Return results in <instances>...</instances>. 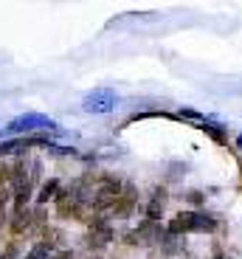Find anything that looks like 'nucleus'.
I'll return each mask as SVG.
<instances>
[{
	"mask_svg": "<svg viewBox=\"0 0 242 259\" xmlns=\"http://www.w3.org/2000/svg\"><path fill=\"white\" fill-rule=\"evenodd\" d=\"M217 220L209 217V214H200V211H180L177 217H172L166 231L169 234H186V231H214Z\"/></svg>",
	"mask_w": 242,
	"mask_h": 259,
	"instance_id": "f257e3e1",
	"label": "nucleus"
},
{
	"mask_svg": "<svg viewBox=\"0 0 242 259\" xmlns=\"http://www.w3.org/2000/svg\"><path fill=\"white\" fill-rule=\"evenodd\" d=\"M9 133H37V130H57V121L42 113H26V116H17L9 124Z\"/></svg>",
	"mask_w": 242,
	"mask_h": 259,
	"instance_id": "f03ea898",
	"label": "nucleus"
},
{
	"mask_svg": "<svg viewBox=\"0 0 242 259\" xmlns=\"http://www.w3.org/2000/svg\"><path fill=\"white\" fill-rule=\"evenodd\" d=\"M121 183L118 181H113V178H105V183L93 192V197H90V206L96 208V211H102V208H110V206H116V200H118V194H121Z\"/></svg>",
	"mask_w": 242,
	"mask_h": 259,
	"instance_id": "7ed1b4c3",
	"label": "nucleus"
},
{
	"mask_svg": "<svg viewBox=\"0 0 242 259\" xmlns=\"http://www.w3.org/2000/svg\"><path fill=\"white\" fill-rule=\"evenodd\" d=\"M82 107H85L87 113H110L113 107H116V93L107 91V88L93 91V93H87V96H85Z\"/></svg>",
	"mask_w": 242,
	"mask_h": 259,
	"instance_id": "20e7f679",
	"label": "nucleus"
},
{
	"mask_svg": "<svg viewBox=\"0 0 242 259\" xmlns=\"http://www.w3.org/2000/svg\"><path fill=\"white\" fill-rule=\"evenodd\" d=\"M113 240V228L105 217H93L90 220V231H87V245L90 248H105Z\"/></svg>",
	"mask_w": 242,
	"mask_h": 259,
	"instance_id": "39448f33",
	"label": "nucleus"
},
{
	"mask_svg": "<svg viewBox=\"0 0 242 259\" xmlns=\"http://www.w3.org/2000/svg\"><path fill=\"white\" fill-rule=\"evenodd\" d=\"M161 234H164V228H158L155 223L147 220L141 228H135V231L127 234V242H130V245H150V242L161 240Z\"/></svg>",
	"mask_w": 242,
	"mask_h": 259,
	"instance_id": "423d86ee",
	"label": "nucleus"
},
{
	"mask_svg": "<svg viewBox=\"0 0 242 259\" xmlns=\"http://www.w3.org/2000/svg\"><path fill=\"white\" fill-rule=\"evenodd\" d=\"M138 203V194H135V186L132 183H124V189H121V194H118L116 206H113V211H116V217H130L132 208H135Z\"/></svg>",
	"mask_w": 242,
	"mask_h": 259,
	"instance_id": "0eeeda50",
	"label": "nucleus"
},
{
	"mask_svg": "<svg viewBox=\"0 0 242 259\" xmlns=\"http://www.w3.org/2000/svg\"><path fill=\"white\" fill-rule=\"evenodd\" d=\"M164 206H166V192L164 189H155L150 197V203H147V220L155 223L161 214H164Z\"/></svg>",
	"mask_w": 242,
	"mask_h": 259,
	"instance_id": "6e6552de",
	"label": "nucleus"
},
{
	"mask_svg": "<svg viewBox=\"0 0 242 259\" xmlns=\"http://www.w3.org/2000/svg\"><path fill=\"white\" fill-rule=\"evenodd\" d=\"M31 220H34V214L28 211V208H17V214H14V220H12V231L23 234L28 226H31Z\"/></svg>",
	"mask_w": 242,
	"mask_h": 259,
	"instance_id": "1a4fd4ad",
	"label": "nucleus"
},
{
	"mask_svg": "<svg viewBox=\"0 0 242 259\" xmlns=\"http://www.w3.org/2000/svg\"><path fill=\"white\" fill-rule=\"evenodd\" d=\"M26 149V141L23 138H9V141H0V158L12 155V152H23Z\"/></svg>",
	"mask_w": 242,
	"mask_h": 259,
	"instance_id": "9d476101",
	"label": "nucleus"
},
{
	"mask_svg": "<svg viewBox=\"0 0 242 259\" xmlns=\"http://www.w3.org/2000/svg\"><path fill=\"white\" fill-rule=\"evenodd\" d=\"M26 259H51V242H37V245L26 253Z\"/></svg>",
	"mask_w": 242,
	"mask_h": 259,
	"instance_id": "9b49d317",
	"label": "nucleus"
},
{
	"mask_svg": "<svg viewBox=\"0 0 242 259\" xmlns=\"http://www.w3.org/2000/svg\"><path fill=\"white\" fill-rule=\"evenodd\" d=\"M57 189H59V183H57V181L42 183V189H39V194H37V200H39V203H48L51 197H57Z\"/></svg>",
	"mask_w": 242,
	"mask_h": 259,
	"instance_id": "f8f14e48",
	"label": "nucleus"
},
{
	"mask_svg": "<svg viewBox=\"0 0 242 259\" xmlns=\"http://www.w3.org/2000/svg\"><path fill=\"white\" fill-rule=\"evenodd\" d=\"M203 133H206V136H211L217 144H225V141H228V138H225V133L220 130V124H206V121H203Z\"/></svg>",
	"mask_w": 242,
	"mask_h": 259,
	"instance_id": "ddd939ff",
	"label": "nucleus"
},
{
	"mask_svg": "<svg viewBox=\"0 0 242 259\" xmlns=\"http://www.w3.org/2000/svg\"><path fill=\"white\" fill-rule=\"evenodd\" d=\"M6 183H12V169L0 161V189H6Z\"/></svg>",
	"mask_w": 242,
	"mask_h": 259,
	"instance_id": "4468645a",
	"label": "nucleus"
},
{
	"mask_svg": "<svg viewBox=\"0 0 242 259\" xmlns=\"http://www.w3.org/2000/svg\"><path fill=\"white\" fill-rule=\"evenodd\" d=\"M0 259H17V245L12 242V245H9L6 251H3V256H0Z\"/></svg>",
	"mask_w": 242,
	"mask_h": 259,
	"instance_id": "2eb2a0df",
	"label": "nucleus"
},
{
	"mask_svg": "<svg viewBox=\"0 0 242 259\" xmlns=\"http://www.w3.org/2000/svg\"><path fill=\"white\" fill-rule=\"evenodd\" d=\"M189 200L195 203V206H200V203H203V192H189Z\"/></svg>",
	"mask_w": 242,
	"mask_h": 259,
	"instance_id": "dca6fc26",
	"label": "nucleus"
},
{
	"mask_svg": "<svg viewBox=\"0 0 242 259\" xmlns=\"http://www.w3.org/2000/svg\"><path fill=\"white\" fill-rule=\"evenodd\" d=\"M6 206H0V228H3V223H6V211H3Z\"/></svg>",
	"mask_w": 242,
	"mask_h": 259,
	"instance_id": "f3484780",
	"label": "nucleus"
},
{
	"mask_svg": "<svg viewBox=\"0 0 242 259\" xmlns=\"http://www.w3.org/2000/svg\"><path fill=\"white\" fill-rule=\"evenodd\" d=\"M59 259H73V253H68V251H65V253H59Z\"/></svg>",
	"mask_w": 242,
	"mask_h": 259,
	"instance_id": "a211bd4d",
	"label": "nucleus"
}]
</instances>
